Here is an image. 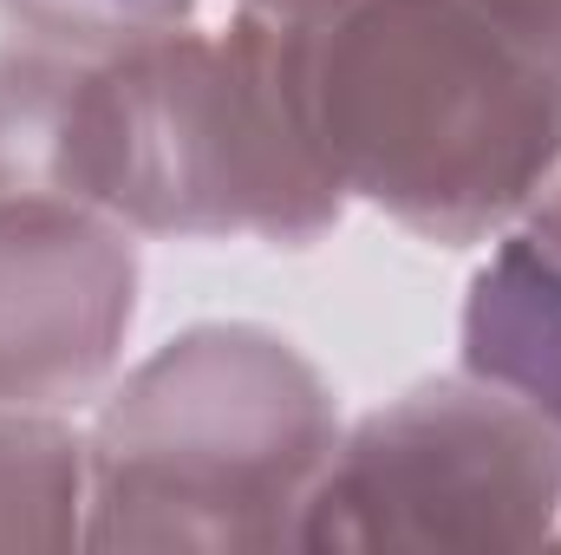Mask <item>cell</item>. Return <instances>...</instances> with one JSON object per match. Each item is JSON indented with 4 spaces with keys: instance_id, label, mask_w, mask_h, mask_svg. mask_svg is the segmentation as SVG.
<instances>
[{
    "instance_id": "9",
    "label": "cell",
    "mask_w": 561,
    "mask_h": 555,
    "mask_svg": "<svg viewBox=\"0 0 561 555\" xmlns=\"http://www.w3.org/2000/svg\"><path fill=\"white\" fill-rule=\"evenodd\" d=\"M196 7H203V0H0V20H7V33H20V39L105 59V53L138 46V39H157V33L190 26Z\"/></svg>"
},
{
    "instance_id": "1",
    "label": "cell",
    "mask_w": 561,
    "mask_h": 555,
    "mask_svg": "<svg viewBox=\"0 0 561 555\" xmlns=\"http://www.w3.org/2000/svg\"><path fill=\"white\" fill-rule=\"evenodd\" d=\"M280 59L346 203L431 249L523 229L561 163V72L483 0H333L280 26Z\"/></svg>"
},
{
    "instance_id": "6",
    "label": "cell",
    "mask_w": 561,
    "mask_h": 555,
    "mask_svg": "<svg viewBox=\"0 0 561 555\" xmlns=\"http://www.w3.org/2000/svg\"><path fill=\"white\" fill-rule=\"evenodd\" d=\"M457 373L561 431V256L529 229L483 249L457 314Z\"/></svg>"
},
{
    "instance_id": "12",
    "label": "cell",
    "mask_w": 561,
    "mask_h": 555,
    "mask_svg": "<svg viewBox=\"0 0 561 555\" xmlns=\"http://www.w3.org/2000/svg\"><path fill=\"white\" fill-rule=\"evenodd\" d=\"M242 13H262V20H280V26H294V20H313V13H327L333 0H236Z\"/></svg>"
},
{
    "instance_id": "11",
    "label": "cell",
    "mask_w": 561,
    "mask_h": 555,
    "mask_svg": "<svg viewBox=\"0 0 561 555\" xmlns=\"http://www.w3.org/2000/svg\"><path fill=\"white\" fill-rule=\"evenodd\" d=\"M523 229L542 242V249H556L561 256V163H556V177L542 183V196H536V209L523 216Z\"/></svg>"
},
{
    "instance_id": "13",
    "label": "cell",
    "mask_w": 561,
    "mask_h": 555,
    "mask_svg": "<svg viewBox=\"0 0 561 555\" xmlns=\"http://www.w3.org/2000/svg\"><path fill=\"white\" fill-rule=\"evenodd\" d=\"M556 543H561V536H556Z\"/></svg>"
},
{
    "instance_id": "10",
    "label": "cell",
    "mask_w": 561,
    "mask_h": 555,
    "mask_svg": "<svg viewBox=\"0 0 561 555\" xmlns=\"http://www.w3.org/2000/svg\"><path fill=\"white\" fill-rule=\"evenodd\" d=\"M529 53H542L549 66L561 72V0H483Z\"/></svg>"
},
{
    "instance_id": "3",
    "label": "cell",
    "mask_w": 561,
    "mask_h": 555,
    "mask_svg": "<svg viewBox=\"0 0 561 555\" xmlns=\"http://www.w3.org/2000/svg\"><path fill=\"white\" fill-rule=\"evenodd\" d=\"M72 203L105 209L138 242L320 249L346 223V190L300 125L280 20L229 13L176 26L85 66L72 112Z\"/></svg>"
},
{
    "instance_id": "7",
    "label": "cell",
    "mask_w": 561,
    "mask_h": 555,
    "mask_svg": "<svg viewBox=\"0 0 561 555\" xmlns=\"http://www.w3.org/2000/svg\"><path fill=\"white\" fill-rule=\"evenodd\" d=\"M85 53L0 39V203L72 196V112L85 86Z\"/></svg>"
},
{
    "instance_id": "5",
    "label": "cell",
    "mask_w": 561,
    "mask_h": 555,
    "mask_svg": "<svg viewBox=\"0 0 561 555\" xmlns=\"http://www.w3.org/2000/svg\"><path fill=\"white\" fill-rule=\"evenodd\" d=\"M144 307L138 236L72 196L0 203V406L92 412Z\"/></svg>"
},
{
    "instance_id": "4",
    "label": "cell",
    "mask_w": 561,
    "mask_h": 555,
    "mask_svg": "<svg viewBox=\"0 0 561 555\" xmlns=\"http://www.w3.org/2000/svg\"><path fill=\"white\" fill-rule=\"evenodd\" d=\"M561 536V431L470 373L346 418L294 550H542Z\"/></svg>"
},
{
    "instance_id": "8",
    "label": "cell",
    "mask_w": 561,
    "mask_h": 555,
    "mask_svg": "<svg viewBox=\"0 0 561 555\" xmlns=\"http://www.w3.org/2000/svg\"><path fill=\"white\" fill-rule=\"evenodd\" d=\"M85 424L0 406V550H85Z\"/></svg>"
},
{
    "instance_id": "2",
    "label": "cell",
    "mask_w": 561,
    "mask_h": 555,
    "mask_svg": "<svg viewBox=\"0 0 561 555\" xmlns=\"http://www.w3.org/2000/svg\"><path fill=\"white\" fill-rule=\"evenodd\" d=\"M346 431L333 380L262 320H196L85 424V550H294Z\"/></svg>"
}]
</instances>
